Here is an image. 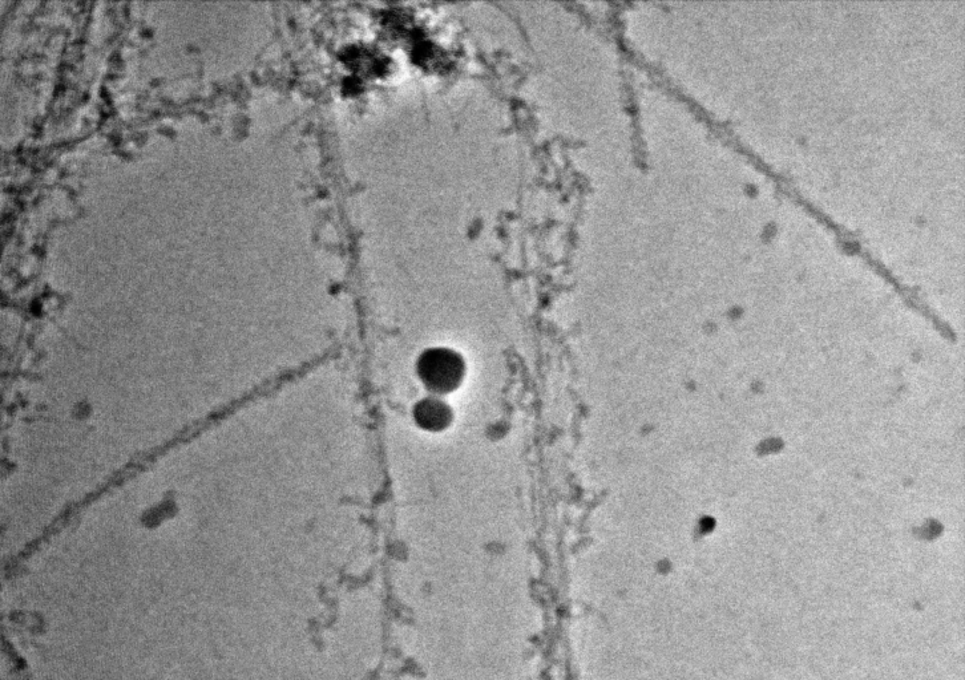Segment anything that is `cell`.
Wrapping results in <instances>:
<instances>
[{
  "mask_svg": "<svg viewBox=\"0 0 965 680\" xmlns=\"http://www.w3.org/2000/svg\"><path fill=\"white\" fill-rule=\"evenodd\" d=\"M418 371L429 390L436 394H447L454 391L462 382L464 363L454 351L435 348L427 351L419 359Z\"/></svg>",
  "mask_w": 965,
  "mask_h": 680,
  "instance_id": "6da1fadb",
  "label": "cell"
},
{
  "mask_svg": "<svg viewBox=\"0 0 965 680\" xmlns=\"http://www.w3.org/2000/svg\"><path fill=\"white\" fill-rule=\"evenodd\" d=\"M415 420L427 431H440L451 420L450 408L438 399H426L415 408Z\"/></svg>",
  "mask_w": 965,
  "mask_h": 680,
  "instance_id": "7a4b0ae2",
  "label": "cell"
}]
</instances>
